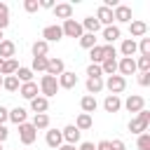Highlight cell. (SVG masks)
I'll return each instance as SVG.
<instances>
[{"instance_id": "53", "label": "cell", "mask_w": 150, "mask_h": 150, "mask_svg": "<svg viewBox=\"0 0 150 150\" xmlns=\"http://www.w3.org/2000/svg\"><path fill=\"white\" fill-rule=\"evenodd\" d=\"M0 70H2V59H0Z\"/></svg>"}, {"instance_id": "6", "label": "cell", "mask_w": 150, "mask_h": 150, "mask_svg": "<svg viewBox=\"0 0 150 150\" xmlns=\"http://www.w3.org/2000/svg\"><path fill=\"white\" fill-rule=\"evenodd\" d=\"M112 19H115L117 23H129V21L134 19V14H131V7H129V5H122V2H120V5H117V7L112 9ZM117 23H115V26H117Z\"/></svg>"}, {"instance_id": "31", "label": "cell", "mask_w": 150, "mask_h": 150, "mask_svg": "<svg viewBox=\"0 0 150 150\" xmlns=\"http://www.w3.org/2000/svg\"><path fill=\"white\" fill-rule=\"evenodd\" d=\"M30 124L35 127V131H38V129H49V115H47V112L33 115V122H30Z\"/></svg>"}, {"instance_id": "47", "label": "cell", "mask_w": 150, "mask_h": 150, "mask_svg": "<svg viewBox=\"0 0 150 150\" xmlns=\"http://www.w3.org/2000/svg\"><path fill=\"white\" fill-rule=\"evenodd\" d=\"M7 136H9V129H7L5 124H0V143H5V141H7Z\"/></svg>"}, {"instance_id": "44", "label": "cell", "mask_w": 150, "mask_h": 150, "mask_svg": "<svg viewBox=\"0 0 150 150\" xmlns=\"http://www.w3.org/2000/svg\"><path fill=\"white\" fill-rule=\"evenodd\" d=\"M110 150H127V145L122 138H115V141H110Z\"/></svg>"}, {"instance_id": "18", "label": "cell", "mask_w": 150, "mask_h": 150, "mask_svg": "<svg viewBox=\"0 0 150 150\" xmlns=\"http://www.w3.org/2000/svg\"><path fill=\"white\" fill-rule=\"evenodd\" d=\"M63 70H66V63H63V59H47V75H52V77H59Z\"/></svg>"}, {"instance_id": "19", "label": "cell", "mask_w": 150, "mask_h": 150, "mask_svg": "<svg viewBox=\"0 0 150 150\" xmlns=\"http://www.w3.org/2000/svg\"><path fill=\"white\" fill-rule=\"evenodd\" d=\"M45 143L49 145V148H59V145H63V136H61V129H47V136H45Z\"/></svg>"}, {"instance_id": "40", "label": "cell", "mask_w": 150, "mask_h": 150, "mask_svg": "<svg viewBox=\"0 0 150 150\" xmlns=\"http://www.w3.org/2000/svg\"><path fill=\"white\" fill-rule=\"evenodd\" d=\"M136 45H138L141 56H150V38H141V42H136Z\"/></svg>"}, {"instance_id": "42", "label": "cell", "mask_w": 150, "mask_h": 150, "mask_svg": "<svg viewBox=\"0 0 150 150\" xmlns=\"http://www.w3.org/2000/svg\"><path fill=\"white\" fill-rule=\"evenodd\" d=\"M23 9H26L28 14L38 12V9H40V0H23Z\"/></svg>"}, {"instance_id": "13", "label": "cell", "mask_w": 150, "mask_h": 150, "mask_svg": "<svg viewBox=\"0 0 150 150\" xmlns=\"http://www.w3.org/2000/svg\"><path fill=\"white\" fill-rule=\"evenodd\" d=\"M19 94L26 98V101H33L35 96H40V89H38V82L33 80V82H23L21 87H19Z\"/></svg>"}, {"instance_id": "37", "label": "cell", "mask_w": 150, "mask_h": 150, "mask_svg": "<svg viewBox=\"0 0 150 150\" xmlns=\"http://www.w3.org/2000/svg\"><path fill=\"white\" fill-rule=\"evenodd\" d=\"M98 42H96V35H91V33H82V38H80V47L82 49H91V47H96Z\"/></svg>"}, {"instance_id": "46", "label": "cell", "mask_w": 150, "mask_h": 150, "mask_svg": "<svg viewBox=\"0 0 150 150\" xmlns=\"http://www.w3.org/2000/svg\"><path fill=\"white\" fill-rule=\"evenodd\" d=\"M5 122H9V110L5 105H0V124H5Z\"/></svg>"}, {"instance_id": "41", "label": "cell", "mask_w": 150, "mask_h": 150, "mask_svg": "<svg viewBox=\"0 0 150 150\" xmlns=\"http://www.w3.org/2000/svg\"><path fill=\"white\" fill-rule=\"evenodd\" d=\"M87 77H103L101 66H98V63H89V66H87Z\"/></svg>"}, {"instance_id": "35", "label": "cell", "mask_w": 150, "mask_h": 150, "mask_svg": "<svg viewBox=\"0 0 150 150\" xmlns=\"http://www.w3.org/2000/svg\"><path fill=\"white\" fill-rule=\"evenodd\" d=\"M89 61L91 63H103V45H96V47H91L89 49Z\"/></svg>"}, {"instance_id": "20", "label": "cell", "mask_w": 150, "mask_h": 150, "mask_svg": "<svg viewBox=\"0 0 150 150\" xmlns=\"http://www.w3.org/2000/svg\"><path fill=\"white\" fill-rule=\"evenodd\" d=\"M96 21H98L103 28H105V26H112V21H115V19H112V9H108V7L101 5V7L96 9Z\"/></svg>"}, {"instance_id": "26", "label": "cell", "mask_w": 150, "mask_h": 150, "mask_svg": "<svg viewBox=\"0 0 150 150\" xmlns=\"http://www.w3.org/2000/svg\"><path fill=\"white\" fill-rule=\"evenodd\" d=\"M84 84H87V94H89V96L103 91V77H87Z\"/></svg>"}, {"instance_id": "45", "label": "cell", "mask_w": 150, "mask_h": 150, "mask_svg": "<svg viewBox=\"0 0 150 150\" xmlns=\"http://www.w3.org/2000/svg\"><path fill=\"white\" fill-rule=\"evenodd\" d=\"M138 84L141 87H148L150 84V73H138Z\"/></svg>"}, {"instance_id": "22", "label": "cell", "mask_w": 150, "mask_h": 150, "mask_svg": "<svg viewBox=\"0 0 150 150\" xmlns=\"http://www.w3.org/2000/svg\"><path fill=\"white\" fill-rule=\"evenodd\" d=\"M80 26H82L84 33H91V35H96V33L101 30V23L96 21V16H84V19L80 21Z\"/></svg>"}, {"instance_id": "14", "label": "cell", "mask_w": 150, "mask_h": 150, "mask_svg": "<svg viewBox=\"0 0 150 150\" xmlns=\"http://www.w3.org/2000/svg\"><path fill=\"white\" fill-rule=\"evenodd\" d=\"M103 110H105V112H120V110H122V98L115 96V94H108V96L103 98Z\"/></svg>"}, {"instance_id": "12", "label": "cell", "mask_w": 150, "mask_h": 150, "mask_svg": "<svg viewBox=\"0 0 150 150\" xmlns=\"http://www.w3.org/2000/svg\"><path fill=\"white\" fill-rule=\"evenodd\" d=\"M129 33H131L134 40H136V38H145V33H148V23L141 21V19H131V21H129Z\"/></svg>"}, {"instance_id": "38", "label": "cell", "mask_w": 150, "mask_h": 150, "mask_svg": "<svg viewBox=\"0 0 150 150\" xmlns=\"http://www.w3.org/2000/svg\"><path fill=\"white\" fill-rule=\"evenodd\" d=\"M136 70H138V73H150V56H138Z\"/></svg>"}, {"instance_id": "36", "label": "cell", "mask_w": 150, "mask_h": 150, "mask_svg": "<svg viewBox=\"0 0 150 150\" xmlns=\"http://www.w3.org/2000/svg\"><path fill=\"white\" fill-rule=\"evenodd\" d=\"M9 26V5L0 2V30H5Z\"/></svg>"}, {"instance_id": "23", "label": "cell", "mask_w": 150, "mask_h": 150, "mask_svg": "<svg viewBox=\"0 0 150 150\" xmlns=\"http://www.w3.org/2000/svg\"><path fill=\"white\" fill-rule=\"evenodd\" d=\"M14 54H16V45L12 40H2L0 42V59L7 61V59H14Z\"/></svg>"}, {"instance_id": "33", "label": "cell", "mask_w": 150, "mask_h": 150, "mask_svg": "<svg viewBox=\"0 0 150 150\" xmlns=\"http://www.w3.org/2000/svg\"><path fill=\"white\" fill-rule=\"evenodd\" d=\"M47 59H49V56H33L30 70H33V73H47Z\"/></svg>"}, {"instance_id": "2", "label": "cell", "mask_w": 150, "mask_h": 150, "mask_svg": "<svg viewBox=\"0 0 150 150\" xmlns=\"http://www.w3.org/2000/svg\"><path fill=\"white\" fill-rule=\"evenodd\" d=\"M38 89H40V96L52 98V96H56V91H59V82H56V77H52V75H47V73H45V75L40 77Z\"/></svg>"}, {"instance_id": "24", "label": "cell", "mask_w": 150, "mask_h": 150, "mask_svg": "<svg viewBox=\"0 0 150 150\" xmlns=\"http://www.w3.org/2000/svg\"><path fill=\"white\" fill-rule=\"evenodd\" d=\"M30 110H33L35 115L47 112V110H49V98H45V96H35V98L30 101Z\"/></svg>"}, {"instance_id": "15", "label": "cell", "mask_w": 150, "mask_h": 150, "mask_svg": "<svg viewBox=\"0 0 150 150\" xmlns=\"http://www.w3.org/2000/svg\"><path fill=\"white\" fill-rule=\"evenodd\" d=\"M52 12H54L56 19H63V21L66 19H73V5L70 2H59V5H54Z\"/></svg>"}, {"instance_id": "55", "label": "cell", "mask_w": 150, "mask_h": 150, "mask_svg": "<svg viewBox=\"0 0 150 150\" xmlns=\"http://www.w3.org/2000/svg\"><path fill=\"white\" fill-rule=\"evenodd\" d=\"M0 150H2V143H0Z\"/></svg>"}, {"instance_id": "7", "label": "cell", "mask_w": 150, "mask_h": 150, "mask_svg": "<svg viewBox=\"0 0 150 150\" xmlns=\"http://www.w3.org/2000/svg\"><path fill=\"white\" fill-rule=\"evenodd\" d=\"M63 38V33H61V26L59 23H49V26H45L42 28V40L49 45V42H59Z\"/></svg>"}, {"instance_id": "54", "label": "cell", "mask_w": 150, "mask_h": 150, "mask_svg": "<svg viewBox=\"0 0 150 150\" xmlns=\"http://www.w3.org/2000/svg\"><path fill=\"white\" fill-rule=\"evenodd\" d=\"M0 87H2V75H0Z\"/></svg>"}, {"instance_id": "11", "label": "cell", "mask_w": 150, "mask_h": 150, "mask_svg": "<svg viewBox=\"0 0 150 150\" xmlns=\"http://www.w3.org/2000/svg\"><path fill=\"white\" fill-rule=\"evenodd\" d=\"M56 82H59V89H73V87L77 84V75H75L73 70H63V73L56 77Z\"/></svg>"}, {"instance_id": "51", "label": "cell", "mask_w": 150, "mask_h": 150, "mask_svg": "<svg viewBox=\"0 0 150 150\" xmlns=\"http://www.w3.org/2000/svg\"><path fill=\"white\" fill-rule=\"evenodd\" d=\"M56 150H75V145H68V143H63V145H59Z\"/></svg>"}, {"instance_id": "34", "label": "cell", "mask_w": 150, "mask_h": 150, "mask_svg": "<svg viewBox=\"0 0 150 150\" xmlns=\"http://www.w3.org/2000/svg\"><path fill=\"white\" fill-rule=\"evenodd\" d=\"M19 87H21V82L14 77V75H9V77H2V89H7L9 94H14V91H19Z\"/></svg>"}, {"instance_id": "10", "label": "cell", "mask_w": 150, "mask_h": 150, "mask_svg": "<svg viewBox=\"0 0 150 150\" xmlns=\"http://www.w3.org/2000/svg\"><path fill=\"white\" fill-rule=\"evenodd\" d=\"M134 73H136V59H127V56H122V59L117 61V75L127 77V75H134Z\"/></svg>"}, {"instance_id": "27", "label": "cell", "mask_w": 150, "mask_h": 150, "mask_svg": "<svg viewBox=\"0 0 150 150\" xmlns=\"http://www.w3.org/2000/svg\"><path fill=\"white\" fill-rule=\"evenodd\" d=\"M16 70H19V61H16V59H7V61H2L0 75H2V77H9V75H14Z\"/></svg>"}, {"instance_id": "21", "label": "cell", "mask_w": 150, "mask_h": 150, "mask_svg": "<svg viewBox=\"0 0 150 150\" xmlns=\"http://www.w3.org/2000/svg\"><path fill=\"white\" fill-rule=\"evenodd\" d=\"M80 108H82V112H87V115L96 112V108H98V101H96V96H89V94H84V96L80 98Z\"/></svg>"}, {"instance_id": "50", "label": "cell", "mask_w": 150, "mask_h": 150, "mask_svg": "<svg viewBox=\"0 0 150 150\" xmlns=\"http://www.w3.org/2000/svg\"><path fill=\"white\" fill-rule=\"evenodd\" d=\"M77 150H96V145L94 143H89V141H84V143H80V148Z\"/></svg>"}, {"instance_id": "28", "label": "cell", "mask_w": 150, "mask_h": 150, "mask_svg": "<svg viewBox=\"0 0 150 150\" xmlns=\"http://www.w3.org/2000/svg\"><path fill=\"white\" fill-rule=\"evenodd\" d=\"M75 127H77L80 131H87V129H91V127H94V120H91V115H87V112H80V115H77V120H75Z\"/></svg>"}, {"instance_id": "5", "label": "cell", "mask_w": 150, "mask_h": 150, "mask_svg": "<svg viewBox=\"0 0 150 150\" xmlns=\"http://www.w3.org/2000/svg\"><path fill=\"white\" fill-rule=\"evenodd\" d=\"M61 33H63V38H82V26H80V21H75V19H66L63 21V26H61Z\"/></svg>"}, {"instance_id": "17", "label": "cell", "mask_w": 150, "mask_h": 150, "mask_svg": "<svg viewBox=\"0 0 150 150\" xmlns=\"http://www.w3.org/2000/svg\"><path fill=\"white\" fill-rule=\"evenodd\" d=\"M120 52H122V56H127V59H134V54L138 52V45H136V40H134V38H124V40H122V45H120Z\"/></svg>"}, {"instance_id": "29", "label": "cell", "mask_w": 150, "mask_h": 150, "mask_svg": "<svg viewBox=\"0 0 150 150\" xmlns=\"http://www.w3.org/2000/svg\"><path fill=\"white\" fill-rule=\"evenodd\" d=\"M101 73L103 75H117V59H105L103 63H101Z\"/></svg>"}, {"instance_id": "1", "label": "cell", "mask_w": 150, "mask_h": 150, "mask_svg": "<svg viewBox=\"0 0 150 150\" xmlns=\"http://www.w3.org/2000/svg\"><path fill=\"white\" fill-rule=\"evenodd\" d=\"M148 124H150V110H141V112H136V117H131V122H129V131L131 134H145L148 131Z\"/></svg>"}, {"instance_id": "52", "label": "cell", "mask_w": 150, "mask_h": 150, "mask_svg": "<svg viewBox=\"0 0 150 150\" xmlns=\"http://www.w3.org/2000/svg\"><path fill=\"white\" fill-rule=\"evenodd\" d=\"M2 40H5V35H2V30H0V42H2Z\"/></svg>"}, {"instance_id": "49", "label": "cell", "mask_w": 150, "mask_h": 150, "mask_svg": "<svg viewBox=\"0 0 150 150\" xmlns=\"http://www.w3.org/2000/svg\"><path fill=\"white\" fill-rule=\"evenodd\" d=\"M96 150H110V141H98L96 143Z\"/></svg>"}, {"instance_id": "16", "label": "cell", "mask_w": 150, "mask_h": 150, "mask_svg": "<svg viewBox=\"0 0 150 150\" xmlns=\"http://www.w3.org/2000/svg\"><path fill=\"white\" fill-rule=\"evenodd\" d=\"M101 33H103L105 45H112L115 40H120V38H122V28H120V26H115V23H112V26H105Z\"/></svg>"}, {"instance_id": "25", "label": "cell", "mask_w": 150, "mask_h": 150, "mask_svg": "<svg viewBox=\"0 0 150 150\" xmlns=\"http://www.w3.org/2000/svg\"><path fill=\"white\" fill-rule=\"evenodd\" d=\"M26 117H28V110H26V108H21V105H16V108H12V110H9V122H14L16 127H19V124H23V122H26Z\"/></svg>"}, {"instance_id": "3", "label": "cell", "mask_w": 150, "mask_h": 150, "mask_svg": "<svg viewBox=\"0 0 150 150\" xmlns=\"http://www.w3.org/2000/svg\"><path fill=\"white\" fill-rule=\"evenodd\" d=\"M103 89H108L110 94L120 96V94L127 89V77H122V75H110L108 80H103Z\"/></svg>"}, {"instance_id": "32", "label": "cell", "mask_w": 150, "mask_h": 150, "mask_svg": "<svg viewBox=\"0 0 150 150\" xmlns=\"http://www.w3.org/2000/svg\"><path fill=\"white\" fill-rule=\"evenodd\" d=\"M30 52H33V56H47L49 45H47L45 40H35V42H33V47H30Z\"/></svg>"}, {"instance_id": "48", "label": "cell", "mask_w": 150, "mask_h": 150, "mask_svg": "<svg viewBox=\"0 0 150 150\" xmlns=\"http://www.w3.org/2000/svg\"><path fill=\"white\" fill-rule=\"evenodd\" d=\"M40 9H54V2L52 0H40Z\"/></svg>"}, {"instance_id": "9", "label": "cell", "mask_w": 150, "mask_h": 150, "mask_svg": "<svg viewBox=\"0 0 150 150\" xmlns=\"http://www.w3.org/2000/svg\"><path fill=\"white\" fill-rule=\"evenodd\" d=\"M61 136H63V143H68V145H75V143H80V138H82V131H80L75 124H68V127H63V129H61Z\"/></svg>"}, {"instance_id": "8", "label": "cell", "mask_w": 150, "mask_h": 150, "mask_svg": "<svg viewBox=\"0 0 150 150\" xmlns=\"http://www.w3.org/2000/svg\"><path fill=\"white\" fill-rule=\"evenodd\" d=\"M122 108H127L129 112H141L145 108V98L141 94H131V96H127V101L122 103Z\"/></svg>"}, {"instance_id": "4", "label": "cell", "mask_w": 150, "mask_h": 150, "mask_svg": "<svg viewBox=\"0 0 150 150\" xmlns=\"http://www.w3.org/2000/svg\"><path fill=\"white\" fill-rule=\"evenodd\" d=\"M35 138H38V131H35V127H33L30 122L19 124V141H21L23 145H33Z\"/></svg>"}, {"instance_id": "43", "label": "cell", "mask_w": 150, "mask_h": 150, "mask_svg": "<svg viewBox=\"0 0 150 150\" xmlns=\"http://www.w3.org/2000/svg\"><path fill=\"white\" fill-rule=\"evenodd\" d=\"M115 56H117L115 45H103V61H105V59H115Z\"/></svg>"}, {"instance_id": "30", "label": "cell", "mask_w": 150, "mask_h": 150, "mask_svg": "<svg viewBox=\"0 0 150 150\" xmlns=\"http://www.w3.org/2000/svg\"><path fill=\"white\" fill-rule=\"evenodd\" d=\"M33 75H35V73H33L30 68H26V66H19V70L14 73V77H16L21 84H23V82H33Z\"/></svg>"}, {"instance_id": "39", "label": "cell", "mask_w": 150, "mask_h": 150, "mask_svg": "<svg viewBox=\"0 0 150 150\" xmlns=\"http://www.w3.org/2000/svg\"><path fill=\"white\" fill-rule=\"evenodd\" d=\"M136 145H138V150H150V131H145V134H138V141H136Z\"/></svg>"}]
</instances>
